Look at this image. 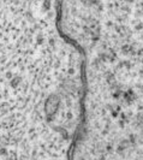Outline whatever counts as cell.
I'll list each match as a JSON object with an SVG mask.
<instances>
[{
    "instance_id": "cell-1",
    "label": "cell",
    "mask_w": 143,
    "mask_h": 160,
    "mask_svg": "<svg viewBox=\"0 0 143 160\" xmlns=\"http://www.w3.org/2000/svg\"><path fill=\"white\" fill-rule=\"evenodd\" d=\"M0 160H12V158L9 156V154L4 151L3 147H0Z\"/></svg>"
}]
</instances>
